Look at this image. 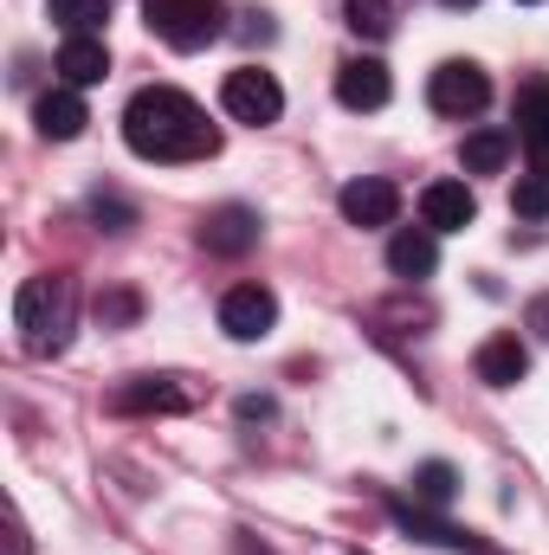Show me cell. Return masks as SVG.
I'll use <instances>...</instances> for the list:
<instances>
[{
	"label": "cell",
	"instance_id": "7",
	"mask_svg": "<svg viewBox=\"0 0 549 555\" xmlns=\"http://www.w3.org/2000/svg\"><path fill=\"white\" fill-rule=\"evenodd\" d=\"M336 207H343L349 227H395V214H401V188L382 181V175H362V181H349V188L336 194Z\"/></svg>",
	"mask_w": 549,
	"mask_h": 555
},
{
	"label": "cell",
	"instance_id": "10",
	"mask_svg": "<svg viewBox=\"0 0 549 555\" xmlns=\"http://www.w3.org/2000/svg\"><path fill=\"white\" fill-rule=\"evenodd\" d=\"M388 517H395V524L408 530L413 543H433V550H465V555L485 550V543H478L472 530H459V524H439V517H433L426 504H408V498H395V504H388Z\"/></svg>",
	"mask_w": 549,
	"mask_h": 555
},
{
	"label": "cell",
	"instance_id": "16",
	"mask_svg": "<svg viewBox=\"0 0 549 555\" xmlns=\"http://www.w3.org/2000/svg\"><path fill=\"white\" fill-rule=\"evenodd\" d=\"M531 375V349L518 343V336H491L485 349H478V382L485 388H518Z\"/></svg>",
	"mask_w": 549,
	"mask_h": 555
},
{
	"label": "cell",
	"instance_id": "11",
	"mask_svg": "<svg viewBox=\"0 0 549 555\" xmlns=\"http://www.w3.org/2000/svg\"><path fill=\"white\" fill-rule=\"evenodd\" d=\"M201 240H207V253H220V259H240V253H253L259 246V214L253 207H214L207 214V227H201Z\"/></svg>",
	"mask_w": 549,
	"mask_h": 555
},
{
	"label": "cell",
	"instance_id": "5",
	"mask_svg": "<svg viewBox=\"0 0 549 555\" xmlns=\"http://www.w3.org/2000/svg\"><path fill=\"white\" fill-rule=\"evenodd\" d=\"M220 104H227V117H233V124H278V111H284V91H278L272 72H259V65H240V72H227V85H220Z\"/></svg>",
	"mask_w": 549,
	"mask_h": 555
},
{
	"label": "cell",
	"instance_id": "12",
	"mask_svg": "<svg viewBox=\"0 0 549 555\" xmlns=\"http://www.w3.org/2000/svg\"><path fill=\"white\" fill-rule=\"evenodd\" d=\"M33 124H39V137H52V142H72V137H85V124H91V111H85V98L72 91V85H52L39 104H33Z\"/></svg>",
	"mask_w": 549,
	"mask_h": 555
},
{
	"label": "cell",
	"instance_id": "1",
	"mask_svg": "<svg viewBox=\"0 0 549 555\" xmlns=\"http://www.w3.org/2000/svg\"><path fill=\"white\" fill-rule=\"evenodd\" d=\"M124 142L137 149L142 162H201L220 149V130L207 124V111L175 91V85H149L130 98L124 111Z\"/></svg>",
	"mask_w": 549,
	"mask_h": 555
},
{
	"label": "cell",
	"instance_id": "20",
	"mask_svg": "<svg viewBox=\"0 0 549 555\" xmlns=\"http://www.w3.org/2000/svg\"><path fill=\"white\" fill-rule=\"evenodd\" d=\"M452 498H459V472H452L446 459H426V465L413 472V504H433V511H439V504H452Z\"/></svg>",
	"mask_w": 549,
	"mask_h": 555
},
{
	"label": "cell",
	"instance_id": "2",
	"mask_svg": "<svg viewBox=\"0 0 549 555\" xmlns=\"http://www.w3.org/2000/svg\"><path fill=\"white\" fill-rule=\"evenodd\" d=\"M72 323H78V291L65 272H39L13 291V330L26 356H59L72 343Z\"/></svg>",
	"mask_w": 549,
	"mask_h": 555
},
{
	"label": "cell",
	"instance_id": "22",
	"mask_svg": "<svg viewBox=\"0 0 549 555\" xmlns=\"http://www.w3.org/2000/svg\"><path fill=\"white\" fill-rule=\"evenodd\" d=\"M511 214H518V220H549V175L531 168V175L511 188Z\"/></svg>",
	"mask_w": 549,
	"mask_h": 555
},
{
	"label": "cell",
	"instance_id": "4",
	"mask_svg": "<svg viewBox=\"0 0 549 555\" xmlns=\"http://www.w3.org/2000/svg\"><path fill=\"white\" fill-rule=\"evenodd\" d=\"M426 104L439 117H478L491 104V78L472 65V59H446L433 78H426Z\"/></svg>",
	"mask_w": 549,
	"mask_h": 555
},
{
	"label": "cell",
	"instance_id": "18",
	"mask_svg": "<svg viewBox=\"0 0 549 555\" xmlns=\"http://www.w3.org/2000/svg\"><path fill=\"white\" fill-rule=\"evenodd\" d=\"M459 162H465V175H498L511 162V130H472Z\"/></svg>",
	"mask_w": 549,
	"mask_h": 555
},
{
	"label": "cell",
	"instance_id": "13",
	"mask_svg": "<svg viewBox=\"0 0 549 555\" xmlns=\"http://www.w3.org/2000/svg\"><path fill=\"white\" fill-rule=\"evenodd\" d=\"M59 78H65L72 91H85V85H104V78H111V52H104V39H98V33H85V39H65V46H59Z\"/></svg>",
	"mask_w": 549,
	"mask_h": 555
},
{
	"label": "cell",
	"instance_id": "23",
	"mask_svg": "<svg viewBox=\"0 0 549 555\" xmlns=\"http://www.w3.org/2000/svg\"><path fill=\"white\" fill-rule=\"evenodd\" d=\"M137 310H142V304L130 297V291H111V297H98V317H104V323H130Z\"/></svg>",
	"mask_w": 549,
	"mask_h": 555
},
{
	"label": "cell",
	"instance_id": "21",
	"mask_svg": "<svg viewBox=\"0 0 549 555\" xmlns=\"http://www.w3.org/2000/svg\"><path fill=\"white\" fill-rule=\"evenodd\" d=\"M343 13H349V26L362 39H388L395 33V0H343Z\"/></svg>",
	"mask_w": 549,
	"mask_h": 555
},
{
	"label": "cell",
	"instance_id": "26",
	"mask_svg": "<svg viewBox=\"0 0 549 555\" xmlns=\"http://www.w3.org/2000/svg\"><path fill=\"white\" fill-rule=\"evenodd\" d=\"M524 7H537V0H524Z\"/></svg>",
	"mask_w": 549,
	"mask_h": 555
},
{
	"label": "cell",
	"instance_id": "25",
	"mask_svg": "<svg viewBox=\"0 0 549 555\" xmlns=\"http://www.w3.org/2000/svg\"><path fill=\"white\" fill-rule=\"evenodd\" d=\"M439 7H452V13H459V7H478V0H439Z\"/></svg>",
	"mask_w": 549,
	"mask_h": 555
},
{
	"label": "cell",
	"instance_id": "14",
	"mask_svg": "<svg viewBox=\"0 0 549 555\" xmlns=\"http://www.w3.org/2000/svg\"><path fill=\"white\" fill-rule=\"evenodd\" d=\"M439 266V233H426V227H401L395 240H388V272L395 278H433Z\"/></svg>",
	"mask_w": 549,
	"mask_h": 555
},
{
	"label": "cell",
	"instance_id": "8",
	"mask_svg": "<svg viewBox=\"0 0 549 555\" xmlns=\"http://www.w3.org/2000/svg\"><path fill=\"white\" fill-rule=\"evenodd\" d=\"M388 98H395V78H388L382 59H349V65H336V104H343V111H382Z\"/></svg>",
	"mask_w": 549,
	"mask_h": 555
},
{
	"label": "cell",
	"instance_id": "19",
	"mask_svg": "<svg viewBox=\"0 0 549 555\" xmlns=\"http://www.w3.org/2000/svg\"><path fill=\"white\" fill-rule=\"evenodd\" d=\"M46 13L65 26V39H85L111 20V0H46Z\"/></svg>",
	"mask_w": 549,
	"mask_h": 555
},
{
	"label": "cell",
	"instance_id": "3",
	"mask_svg": "<svg viewBox=\"0 0 549 555\" xmlns=\"http://www.w3.org/2000/svg\"><path fill=\"white\" fill-rule=\"evenodd\" d=\"M142 20L175 52H207L227 33V7L220 0H142Z\"/></svg>",
	"mask_w": 549,
	"mask_h": 555
},
{
	"label": "cell",
	"instance_id": "9",
	"mask_svg": "<svg viewBox=\"0 0 549 555\" xmlns=\"http://www.w3.org/2000/svg\"><path fill=\"white\" fill-rule=\"evenodd\" d=\"M472 214H478V201H472L465 181H433V188L420 194V227H426V233H465Z\"/></svg>",
	"mask_w": 549,
	"mask_h": 555
},
{
	"label": "cell",
	"instance_id": "17",
	"mask_svg": "<svg viewBox=\"0 0 549 555\" xmlns=\"http://www.w3.org/2000/svg\"><path fill=\"white\" fill-rule=\"evenodd\" d=\"M188 401H194V395L175 388V375H142V382H130V388L117 395L124 414H137V408H155V414H162V408H188Z\"/></svg>",
	"mask_w": 549,
	"mask_h": 555
},
{
	"label": "cell",
	"instance_id": "15",
	"mask_svg": "<svg viewBox=\"0 0 549 555\" xmlns=\"http://www.w3.org/2000/svg\"><path fill=\"white\" fill-rule=\"evenodd\" d=\"M518 137H524L531 168L549 175V85H531V91L518 98Z\"/></svg>",
	"mask_w": 549,
	"mask_h": 555
},
{
	"label": "cell",
	"instance_id": "24",
	"mask_svg": "<svg viewBox=\"0 0 549 555\" xmlns=\"http://www.w3.org/2000/svg\"><path fill=\"white\" fill-rule=\"evenodd\" d=\"M524 323H531L537 336H549V291H544V297H531V310H524Z\"/></svg>",
	"mask_w": 549,
	"mask_h": 555
},
{
	"label": "cell",
	"instance_id": "6",
	"mask_svg": "<svg viewBox=\"0 0 549 555\" xmlns=\"http://www.w3.org/2000/svg\"><path fill=\"white\" fill-rule=\"evenodd\" d=\"M272 323H278V297L266 284H233L220 297V330L233 343H259V336H272Z\"/></svg>",
	"mask_w": 549,
	"mask_h": 555
}]
</instances>
